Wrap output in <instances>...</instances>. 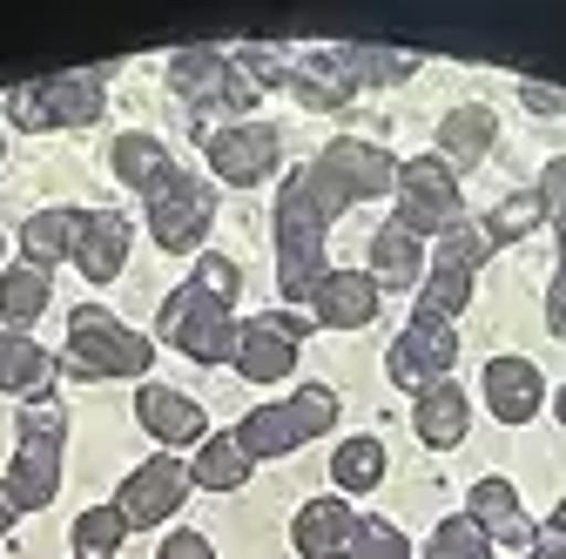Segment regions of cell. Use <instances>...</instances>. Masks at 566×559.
I'll list each match as a JSON object with an SVG mask.
<instances>
[{
    "mask_svg": "<svg viewBox=\"0 0 566 559\" xmlns=\"http://www.w3.org/2000/svg\"><path fill=\"white\" fill-rule=\"evenodd\" d=\"M398 189V156L358 135H337L324 156H311L304 169L283 176L276 189V291L291 304H311L317 284L331 276L324 263V236L350 202H378Z\"/></svg>",
    "mask_w": 566,
    "mask_h": 559,
    "instance_id": "6da1fadb",
    "label": "cell"
},
{
    "mask_svg": "<svg viewBox=\"0 0 566 559\" xmlns=\"http://www.w3.org/2000/svg\"><path fill=\"white\" fill-rule=\"evenodd\" d=\"M14 432H21V439H14V465H8V478H0V493H8L21 513H41V506L61 493V439H67L61 398H54V391H48V398H28Z\"/></svg>",
    "mask_w": 566,
    "mask_h": 559,
    "instance_id": "7a4b0ae2",
    "label": "cell"
},
{
    "mask_svg": "<svg viewBox=\"0 0 566 559\" xmlns=\"http://www.w3.org/2000/svg\"><path fill=\"white\" fill-rule=\"evenodd\" d=\"M149 365H156V344L142 330H128L115 310L82 304L75 317H67L61 371H75V378H149Z\"/></svg>",
    "mask_w": 566,
    "mask_h": 559,
    "instance_id": "3957f363",
    "label": "cell"
},
{
    "mask_svg": "<svg viewBox=\"0 0 566 559\" xmlns=\"http://www.w3.org/2000/svg\"><path fill=\"white\" fill-rule=\"evenodd\" d=\"M102 67H67V75H48V82H21L8 88V122L28 128V135H48V128H88L102 122L108 95H102Z\"/></svg>",
    "mask_w": 566,
    "mask_h": 559,
    "instance_id": "277c9868",
    "label": "cell"
},
{
    "mask_svg": "<svg viewBox=\"0 0 566 559\" xmlns=\"http://www.w3.org/2000/svg\"><path fill=\"white\" fill-rule=\"evenodd\" d=\"M156 330H163V344H176L182 358H196V365H230L237 358V310L230 304H217L196 276L189 284H176L169 297H163V310H156Z\"/></svg>",
    "mask_w": 566,
    "mask_h": 559,
    "instance_id": "5b68a950",
    "label": "cell"
},
{
    "mask_svg": "<svg viewBox=\"0 0 566 559\" xmlns=\"http://www.w3.org/2000/svg\"><path fill=\"white\" fill-rule=\"evenodd\" d=\"M331 425H337V391L331 384H304V391H291L283 404H256L243 425H237V445L250 458H291L297 445H311Z\"/></svg>",
    "mask_w": 566,
    "mask_h": 559,
    "instance_id": "8992f818",
    "label": "cell"
},
{
    "mask_svg": "<svg viewBox=\"0 0 566 559\" xmlns=\"http://www.w3.org/2000/svg\"><path fill=\"white\" fill-rule=\"evenodd\" d=\"M391 196H398V217H391V223H405L418 243L465 223L459 169H452L446 156H411V162H398V189H391Z\"/></svg>",
    "mask_w": 566,
    "mask_h": 559,
    "instance_id": "52a82bcc",
    "label": "cell"
},
{
    "mask_svg": "<svg viewBox=\"0 0 566 559\" xmlns=\"http://www.w3.org/2000/svg\"><path fill=\"white\" fill-rule=\"evenodd\" d=\"M485 256H492V236H485V223H459V230H446L439 236V250H432V263H424V284H418V310L424 317H459L465 304H472V276L485 270Z\"/></svg>",
    "mask_w": 566,
    "mask_h": 559,
    "instance_id": "ba28073f",
    "label": "cell"
},
{
    "mask_svg": "<svg viewBox=\"0 0 566 559\" xmlns=\"http://www.w3.org/2000/svg\"><path fill=\"white\" fill-rule=\"evenodd\" d=\"M169 88L189 108H223L237 122H250V108L263 102V88L230 61V48H176L169 54Z\"/></svg>",
    "mask_w": 566,
    "mask_h": 559,
    "instance_id": "9c48e42d",
    "label": "cell"
},
{
    "mask_svg": "<svg viewBox=\"0 0 566 559\" xmlns=\"http://www.w3.org/2000/svg\"><path fill=\"white\" fill-rule=\"evenodd\" d=\"M209 223H217V182L196 176V169H176V176L149 196V236H156V250H169V256H196L202 236H209Z\"/></svg>",
    "mask_w": 566,
    "mask_h": 559,
    "instance_id": "30bf717a",
    "label": "cell"
},
{
    "mask_svg": "<svg viewBox=\"0 0 566 559\" xmlns=\"http://www.w3.org/2000/svg\"><path fill=\"white\" fill-rule=\"evenodd\" d=\"M202 135V156H209V176L230 182V189H256L276 176V156H283V135L270 122H223V128H209L196 122Z\"/></svg>",
    "mask_w": 566,
    "mask_h": 559,
    "instance_id": "8fae6325",
    "label": "cell"
},
{
    "mask_svg": "<svg viewBox=\"0 0 566 559\" xmlns=\"http://www.w3.org/2000/svg\"><path fill=\"white\" fill-rule=\"evenodd\" d=\"M452 365H459V330H452L446 317H424V310L391 337V351H385V378L405 384L411 398H418L424 384H439Z\"/></svg>",
    "mask_w": 566,
    "mask_h": 559,
    "instance_id": "7c38bea8",
    "label": "cell"
},
{
    "mask_svg": "<svg viewBox=\"0 0 566 559\" xmlns=\"http://www.w3.org/2000/svg\"><path fill=\"white\" fill-rule=\"evenodd\" d=\"M311 337V324L304 317H291V310H263V317H250L243 330H237V378H250V384H276V378H291L297 371V344Z\"/></svg>",
    "mask_w": 566,
    "mask_h": 559,
    "instance_id": "4fadbf2b",
    "label": "cell"
},
{
    "mask_svg": "<svg viewBox=\"0 0 566 559\" xmlns=\"http://www.w3.org/2000/svg\"><path fill=\"white\" fill-rule=\"evenodd\" d=\"M189 485H196V478H189V465L163 452V458L135 465V472L122 478V493H115V513L128 519V532H135V526H163V519H169V513L189 499Z\"/></svg>",
    "mask_w": 566,
    "mask_h": 559,
    "instance_id": "5bb4252c",
    "label": "cell"
},
{
    "mask_svg": "<svg viewBox=\"0 0 566 559\" xmlns=\"http://www.w3.org/2000/svg\"><path fill=\"white\" fill-rule=\"evenodd\" d=\"M485 411L500 418V425H533L539 404H546V378L533 358H492L485 365Z\"/></svg>",
    "mask_w": 566,
    "mask_h": 559,
    "instance_id": "9a60e30c",
    "label": "cell"
},
{
    "mask_svg": "<svg viewBox=\"0 0 566 559\" xmlns=\"http://www.w3.org/2000/svg\"><path fill=\"white\" fill-rule=\"evenodd\" d=\"M128 243H135V230H128V217H115V209H82V230H75V263L88 284H115L122 276V263H128Z\"/></svg>",
    "mask_w": 566,
    "mask_h": 559,
    "instance_id": "2e32d148",
    "label": "cell"
},
{
    "mask_svg": "<svg viewBox=\"0 0 566 559\" xmlns=\"http://www.w3.org/2000/svg\"><path fill=\"white\" fill-rule=\"evenodd\" d=\"M465 519H472L492 546H526V552H533V539H539V526L526 519V506H520V493H513V478H479L472 499H465Z\"/></svg>",
    "mask_w": 566,
    "mask_h": 559,
    "instance_id": "e0dca14e",
    "label": "cell"
},
{
    "mask_svg": "<svg viewBox=\"0 0 566 559\" xmlns=\"http://www.w3.org/2000/svg\"><path fill=\"white\" fill-rule=\"evenodd\" d=\"M411 432H418V445L452 452V445L472 432V398H465V384H452V378L424 384V391L411 398Z\"/></svg>",
    "mask_w": 566,
    "mask_h": 559,
    "instance_id": "ac0fdd59",
    "label": "cell"
},
{
    "mask_svg": "<svg viewBox=\"0 0 566 559\" xmlns=\"http://www.w3.org/2000/svg\"><path fill=\"white\" fill-rule=\"evenodd\" d=\"M135 418H142V432H156L169 452H182V445H202V439H209L202 404H196V398H182V391H169V384H142V391H135Z\"/></svg>",
    "mask_w": 566,
    "mask_h": 559,
    "instance_id": "d6986e66",
    "label": "cell"
},
{
    "mask_svg": "<svg viewBox=\"0 0 566 559\" xmlns=\"http://www.w3.org/2000/svg\"><path fill=\"white\" fill-rule=\"evenodd\" d=\"M378 297L385 291L371 284V270H331L317 284V297H311V317L324 330H365L378 317Z\"/></svg>",
    "mask_w": 566,
    "mask_h": 559,
    "instance_id": "ffe728a7",
    "label": "cell"
},
{
    "mask_svg": "<svg viewBox=\"0 0 566 559\" xmlns=\"http://www.w3.org/2000/svg\"><path fill=\"white\" fill-rule=\"evenodd\" d=\"M350 539H358V513H350V499H337V493L297 506V519H291V546L304 559H344Z\"/></svg>",
    "mask_w": 566,
    "mask_h": 559,
    "instance_id": "44dd1931",
    "label": "cell"
},
{
    "mask_svg": "<svg viewBox=\"0 0 566 559\" xmlns=\"http://www.w3.org/2000/svg\"><path fill=\"white\" fill-rule=\"evenodd\" d=\"M492 143H500V115H492L485 102H459V108H446V122H439V156H446L452 169L485 162Z\"/></svg>",
    "mask_w": 566,
    "mask_h": 559,
    "instance_id": "7402d4cb",
    "label": "cell"
},
{
    "mask_svg": "<svg viewBox=\"0 0 566 559\" xmlns=\"http://www.w3.org/2000/svg\"><path fill=\"white\" fill-rule=\"evenodd\" d=\"M108 162H115V182L122 189H135L142 202H149L182 162H169V149L156 143V135H142V128H128V135H115V149H108Z\"/></svg>",
    "mask_w": 566,
    "mask_h": 559,
    "instance_id": "603a6c76",
    "label": "cell"
},
{
    "mask_svg": "<svg viewBox=\"0 0 566 559\" xmlns=\"http://www.w3.org/2000/svg\"><path fill=\"white\" fill-rule=\"evenodd\" d=\"M424 243L405 230V223H378V236H371V284L378 291H411V284H424Z\"/></svg>",
    "mask_w": 566,
    "mask_h": 559,
    "instance_id": "cb8c5ba5",
    "label": "cell"
},
{
    "mask_svg": "<svg viewBox=\"0 0 566 559\" xmlns=\"http://www.w3.org/2000/svg\"><path fill=\"white\" fill-rule=\"evenodd\" d=\"M54 371H61V358H48L28 330H0V391H14V398H48Z\"/></svg>",
    "mask_w": 566,
    "mask_h": 559,
    "instance_id": "d4e9b609",
    "label": "cell"
},
{
    "mask_svg": "<svg viewBox=\"0 0 566 559\" xmlns=\"http://www.w3.org/2000/svg\"><path fill=\"white\" fill-rule=\"evenodd\" d=\"M533 189H539V202H546V223L559 230V276H553V291H546V330L566 337V156H553Z\"/></svg>",
    "mask_w": 566,
    "mask_h": 559,
    "instance_id": "484cf974",
    "label": "cell"
},
{
    "mask_svg": "<svg viewBox=\"0 0 566 559\" xmlns=\"http://www.w3.org/2000/svg\"><path fill=\"white\" fill-rule=\"evenodd\" d=\"M75 230H82V209H34L21 223V256L54 276V263L75 256Z\"/></svg>",
    "mask_w": 566,
    "mask_h": 559,
    "instance_id": "4316f807",
    "label": "cell"
},
{
    "mask_svg": "<svg viewBox=\"0 0 566 559\" xmlns=\"http://www.w3.org/2000/svg\"><path fill=\"white\" fill-rule=\"evenodd\" d=\"M250 472H256V458L237 445V432H209L196 445V465H189V478L202 493H237V485H250Z\"/></svg>",
    "mask_w": 566,
    "mask_h": 559,
    "instance_id": "83f0119b",
    "label": "cell"
},
{
    "mask_svg": "<svg viewBox=\"0 0 566 559\" xmlns=\"http://www.w3.org/2000/svg\"><path fill=\"white\" fill-rule=\"evenodd\" d=\"M331 61L350 88H398L418 75V54H391V48H331Z\"/></svg>",
    "mask_w": 566,
    "mask_h": 559,
    "instance_id": "f1b7e54d",
    "label": "cell"
},
{
    "mask_svg": "<svg viewBox=\"0 0 566 559\" xmlns=\"http://www.w3.org/2000/svg\"><path fill=\"white\" fill-rule=\"evenodd\" d=\"M283 88H291L304 108H324V115H337L350 95H358V88H350V82L337 75L331 48H324V54H297V61H291V82H283Z\"/></svg>",
    "mask_w": 566,
    "mask_h": 559,
    "instance_id": "f546056e",
    "label": "cell"
},
{
    "mask_svg": "<svg viewBox=\"0 0 566 559\" xmlns=\"http://www.w3.org/2000/svg\"><path fill=\"white\" fill-rule=\"evenodd\" d=\"M378 478H385V445H378L371 432L344 439V445L331 452V485H337V499H350V493H371Z\"/></svg>",
    "mask_w": 566,
    "mask_h": 559,
    "instance_id": "4dcf8cb0",
    "label": "cell"
},
{
    "mask_svg": "<svg viewBox=\"0 0 566 559\" xmlns=\"http://www.w3.org/2000/svg\"><path fill=\"white\" fill-rule=\"evenodd\" d=\"M48 297H54V276H48V270H34V263L0 270V317H8V330L34 324V317L48 310Z\"/></svg>",
    "mask_w": 566,
    "mask_h": 559,
    "instance_id": "1f68e13d",
    "label": "cell"
},
{
    "mask_svg": "<svg viewBox=\"0 0 566 559\" xmlns=\"http://www.w3.org/2000/svg\"><path fill=\"white\" fill-rule=\"evenodd\" d=\"M539 223H546V202H539V189H513V196H506V202L485 217V236H492V250H506V243H526Z\"/></svg>",
    "mask_w": 566,
    "mask_h": 559,
    "instance_id": "d6a6232c",
    "label": "cell"
},
{
    "mask_svg": "<svg viewBox=\"0 0 566 559\" xmlns=\"http://www.w3.org/2000/svg\"><path fill=\"white\" fill-rule=\"evenodd\" d=\"M67 539H75V559H115L122 539H128V519H122L115 506H88Z\"/></svg>",
    "mask_w": 566,
    "mask_h": 559,
    "instance_id": "836d02e7",
    "label": "cell"
},
{
    "mask_svg": "<svg viewBox=\"0 0 566 559\" xmlns=\"http://www.w3.org/2000/svg\"><path fill=\"white\" fill-rule=\"evenodd\" d=\"M424 559H492V539L465 513H452V519H439L432 539H424Z\"/></svg>",
    "mask_w": 566,
    "mask_h": 559,
    "instance_id": "e575fe53",
    "label": "cell"
},
{
    "mask_svg": "<svg viewBox=\"0 0 566 559\" xmlns=\"http://www.w3.org/2000/svg\"><path fill=\"white\" fill-rule=\"evenodd\" d=\"M230 61L243 67V75L256 82V88H283V82H291V48H283V41H250V48H230Z\"/></svg>",
    "mask_w": 566,
    "mask_h": 559,
    "instance_id": "d590c367",
    "label": "cell"
},
{
    "mask_svg": "<svg viewBox=\"0 0 566 559\" xmlns=\"http://www.w3.org/2000/svg\"><path fill=\"white\" fill-rule=\"evenodd\" d=\"M344 559H411V539L391 519H358V539H350Z\"/></svg>",
    "mask_w": 566,
    "mask_h": 559,
    "instance_id": "8d00e7d4",
    "label": "cell"
},
{
    "mask_svg": "<svg viewBox=\"0 0 566 559\" xmlns=\"http://www.w3.org/2000/svg\"><path fill=\"white\" fill-rule=\"evenodd\" d=\"M196 284H202L209 297H217V304H237V291H243V270H237L230 256H217V250H209V256H196Z\"/></svg>",
    "mask_w": 566,
    "mask_h": 559,
    "instance_id": "74e56055",
    "label": "cell"
},
{
    "mask_svg": "<svg viewBox=\"0 0 566 559\" xmlns=\"http://www.w3.org/2000/svg\"><path fill=\"white\" fill-rule=\"evenodd\" d=\"M156 559H217V546H209V532H169Z\"/></svg>",
    "mask_w": 566,
    "mask_h": 559,
    "instance_id": "f35d334b",
    "label": "cell"
},
{
    "mask_svg": "<svg viewBox=\"0 0 566 559\" xmlns=\"http://www.w3.org/2000/svg\"><path fill=\"white\" fill-rule=\"evenodd\" d=\"M520 95H526V102H533L539 115H566V88H533V82H526Z\"/></svg>",
    "mask_w": 566,
    "mask_h": 559,
    "instance_id": "ab89813d",
    "label": "cell"
},
{
    "mask_svg": "<svg viewBox=\"0 0 566 559\" xmlns=\"http://www.w3.org/2000/svg\"><path fill=\"white\" fill-rule=\"evenodd\" d=\"M526 559H566V532H559V526H539V539H533Z\"/></svg>",
    "mask_w": 566,
    "mask_h": 559,
    "instance_id": "60d3db41",
    "label": "cell"
},
{
    "mask_svg": "<svg viewBox=\"0 0 566 559\" xmlns=\"http://www.w3.org/2000/svg\"><path fill=\"white\" fill-rule=\"evenodd\" d=\"M14 519H21V506H14L8 493H0V539H8V532H14Z\"/></svg>",
    "mask_w": 566,
    "mask_h": 559,
    "instance_id": "b9f144b4",
    "label": "cell"
},
{
    "mask_svg": "<svg viewBox=\"0 0 566 559\" xmlns=\"http://www.w3.org/2000/svg\"><path fill=\"white\" fill-rule=\"evenodd\" d=\"M546 526H559V532H566V499H559V506H553V519H546Z\"/></svg>",
    "mask_w": 566,
    "mask_h": 559,
    "instance_id": "7bdbcfd3",
    "label": "cell"
},
{
    "mask_svg": "<svg viewBox=\"0 0 566 559\" xmlns=\"http://www.w3.org/2000/svg\"><path fill=\"white\" fill-rule=\"evenodd\" d=\"M553 411H559V425H566V391H559V398H553Z\"/></svg>",
    "mask_w": 566,
    "mask_h": 559,
    "instance_id": "ee69618b",
    "label": "cell"
},
{
    "mask_svg": "<svg viewBox=\"0 0 566 559\" xmlns=\"http://www.w3.org/2000/svg\"><path fill=\"white\" fill-rule=\"evenodd\" d=\"M0 256H8V236H0Z\"/></svg>",
    "mask_w": 566,
    "mask_h": 559,
    "instance_id": "f6af8a7d",
    "label": "cell"
},
{
    "mask_svg": "<svg viewBox=\"0 0 566 559\" xmlns=\"http://www.w3.org/2000/svg\"><path fill=\"white\" fill-rule=\"evenodd\" d=\"M0 162H8V143H0Z\"/></svg>",
    "mask_w": 566,
    "mask_h": 559,
    "instance_id": "bcb514c9",
    "label": "cell"
}]
</instances>
